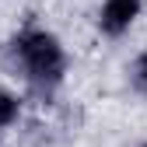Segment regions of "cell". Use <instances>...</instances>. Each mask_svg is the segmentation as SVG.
I'll return each mask as SVG.
<instances>
[{
    "label": "cell",
    "instance_id": "obj_1",
    "mask_svg": "<svg viewBox=\"0 0 147 147\" xmlns=\"http://www.w3.org/2000/svg\"><path fill=\"white\" fill-rule=\"evenodd\" d=\"M18 53H21L32 81H49V84L60 81V74H63V49H60V42L53 39V35L28 32V35H21V42H18Z\"/></svg>",
    "mask_w": 147,
    "mask_h": 147
},
{
    "label": "cell",
    "instance_id": "obj_2",
    "mask_svg": "<svg viewBox=\"0 0 147 147\" xmlns=\"http://www.w3.org/2000/svg\"><path fill=\"white\" fill-rule=\"evenodd\" d=\"M140 14V0H105L102 7V32L119 35L130 28V21Z\"/></svg>",
    "mask_w": 147,
    "mask_h": 147
},
{
    "label": "cell",
    "instance_id": "obj_3",
    "mask_svg": "<svg viewBox=\"0 0 147 147\" xmlns=\"http://www.w3.org/2000/svg\"><path fill=\"white\" fill-rule=\"evenodd\" d=\"M130 81H133V88L140 91V95H147V53L133 60V67H130Z\"/></svg>",
    "mask_w": 147,
    "mask_h": 147
},
{
    "label": "cell",
    "instance_id": "obj_4",
    "mask_svg": "<svg viewBox=\"0 0 147 147\" xmlns=\"http://www.w3.org/2000/svg\"><path fill=\"white\" fill-rule=\"evenodd\" d=\"M14 119H18V98L0 91V126H11Z\"/></svg>",
    "mask_w": 147,
    "mask_h": 147
},
{
    "label": "cell",
    "instance_id": "obj_5",
    "mask_svg": "<svg viewBox=\"0 0 147 147\" xmlns=\"http://www.w3.org/2000/svg\"><path fill=\"white\" fill-rule=\"evenodd\" d=\"M144 147H147V144H144Z\"/></svg>",
    "mask_w": 147,
    "mask_h": 147
}]
</instances>
